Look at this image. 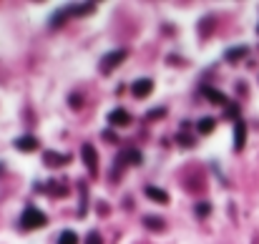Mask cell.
Instances as JSON below:
<instances>
[{
  "instance_id": "obj_16",
  "label": "cell",
  "mask_w": 259,
  "mask_h": 244,
  "mask_svg": "<svg viewBox=\"0 0 259 244\" xmlns=\"http://www.w3.org/2000/svg\"><path fill=\"white\" fill-rule=\"evenodd\" d=\"M83 244H103V239H101V234L98 232H91L88 237H86V242Z\"/></svg>"
},
{
  "instance_id": "obj_15",
  "label": "cell",
  "mask_w": 259,
  "mask_h": 244,
  "mask_svg": "<svg viewBox=\"0 0 259 244\" xmlns=\"http://www.w3.org/2000/svg\"><path fill=\"white\" fill-rule=\"evenodd\" d=\"M126 159L131 161V164H141V153L136 149H131V151H126Z\"/></svg>"
},
{
  "instance_id": "obj_12",
  "label": "cell",
  "mask_w": 259,
  "mask_h": 244,
  "mask_svg": "<svg viewBox=\"0 0 259 244\" xmlns=\"http://www.w3.org/2000/svg\"><path fill=\"white\" fill-rule=\"evenodd\" d=\"M58 244H78V234L76 232H63L60 237H58Z\"/></svg>"
},
{
  "instance_id": "obj_3",
  "label": "cell",
  "mask_w": 259,
  "mask_h": 244,
  "mask_svg": "<svg viewBox=\"0 0 259 244\" xmlns=\"http://www.w3.org/2000/svg\"><path fill=\"white\" fill-rule=\"evenodd\" d=\"M126 61V51H111L109 56H106L103 61H101V71L106 73V76H109L114 68H116V65L118 63H123Z\"/></svg>"
},
{
  "instance_id": "obj_8",
  "label": "cell",
  "mask_w": 259,
  "mask_h": 244,
  "mask_svg": "<svg viewBox=\"0 0 259 244\" xmlns=\"http://www.w3.org/2000/svg\"><path fill=\"white\" fill-rule=\"evenodd\" d=\"M204 96L217 106H227V96L222 91H217V88H211V86H204Z\"/></svg>"
},
{
  "instance_id": "obj_11",
  "label": "cell",
  "mask_w": 259,
  "mask_h": 244,
  "mask_svg": "<svg viewBox=\"0 0 259 244\" xmlns=\"http://www.w3.org/2000/svg\"><path fill=\"white\" fill-rule=\"evenodd\" d=\"M43 161H46L48 166H58V164L66 161V156H56V151H46L43 153Z\"/></svg>"
},
{
  "instance_id": "obj_14",
  "label": "cell",
  "mask_w": 259,
  "mask_h": 244,
  "mask_svg": "<svg viewBox=\"0 0 259 244\" xmlns=\"http://www.w3.org/2000/svg\"><path fill=\"white\" fill-rule=\"evenodd\" d=\"M244 53H247V48H231V51L227 53V61H229V63H234V61H239Z\"/></svg>"
},
{
  "instance_id": "obj_7",
  "label": "cell",
  "mask_w": 259,
  "mask_h": 244,
  "mask_svg": "<svg viewBox=\"0 0 259 244\" xmlns=\"http://www.w3.org/2000/svg\"><path fill=\"white\" fill-rule=\"evenodd\" d=\"M146 196L156 204H169V194L164 189H159V186H146Z\"/></svg>"
},
{
  "instance_id": "obj_10",
  "label": "cell",
  "mask_w": 259,
  "mask_h": 244,
  "mask_svg": "<svg viewBox=\"0 0 259 244\" xmlns=\"http://www.w3.org/2000/svg\"><path fill=\"white\" fill-rule=\"evenodd\" d=\"M214 128H217V121L209 119V116H206V119H199V123H197V131H199V134H204V136L211 134Z\"/></svg>"
},
{
  "instance_id": "obj_6",
  "label": "cell",
  "mask_w": 259,
  "mask_h": 244,
  "mask_svg": "<svg viewBox=\"0 0 259 244\" xmlns=\"http://www.w3.org/2000/svg\"><path fill=\"white\" fill-rule=\"evenodd\" d=\"M244 141H247V126H244V121H236L234 123V149L242 151Z\"/></svg>"
},
{
  "instance_id": "obj_17",
  "label": "cell",
  "mask_w": 259,
  "mask_h": 244,
  "mask_svg": "<svg viewBox=\"0 0 259 244\" xmlns=\"http://www.w3.org/2000/svg\"><path fill=\"white\" fill-rule=\"evenodd\" d=\"M227 116H229V119H236V116H239V106L231 103V106L227 108ZM236 121H239V119H236Z\"/></svg>"
},
{
  "instance_id": "obj_18",
  "label": "cell",
  "mask_w": 259,
  "mask_h": 244,
  "mask_svg": "<svg viewBox=\"0 0 259 244\" xmlns=\"http://www.w3.org/2000/svg\"><path fill=\"white\" fill-rule=\"evenodd\" d=\"M209 212H211V207H209V204H197V214H199V216H206Z\"/></svg>"
},
{
  "instance_id": "obj_9",
  "label": "cell",
  "mask_w": 259,
  "mask_h": 244,
  "mask_svg": "<svg viewBox=\"0 0 259 244\" xmlns=\"http://www.w3.org/2000/svg\"><path fill=\"white\" fill-rule=\"evenodd\" d=\"M15 149H20V151H35L38 141L33 136H20V139H15Z\"/></svg>"
},
{
  "instance_id": "obj_13",
  "label": "cell",
  "mask_w": 259,
  "mask_h": 244,
  "mask_svg": "<svg viewBox=\"0 0 259 244\" xmlns=\"http://www.w3.org/2000/svg\"><path fill=\"white\" fill-rule=\"evenodd\" d=\"M144 224H146L148 229H164V221L156 219V216H146V219H144Z\"/></svg>"
},
{
  "instance_id": "obj_5",
  "label": "cell",
  "mask_w": 259,
  "mask_h": 244,
  "mask_svg": "<svg viewBox=\"0 0 259 244\" xmlns=\"http://www.w3.org/2000/svg\"><path fill=\"white\" fill-rule=\"evenodd\" d=\"M109 123L111 126H128L131 123V114H128L126 108H116V111L109 114Z\"/></svg>"
},
{
  "instance_id": "obj_4",
  "label": "cell",
  "mask_w": 259,
  "mask_h": 244,
  "mask_svg": "<svg viewBox=\"0 0 259 244\" xmlns=\"http://www.w3.org/2000/svg\"><path fill=\"white\" fill-rule=\"evenodd\" d=\"M131 91H134V96L146 98L151 91H154V81H151V78H139V81L131 86Z\"/></svg>"
},
{
  "instance_id": "obj_2",
  "label": "cell",
  "mask_w": 259,
  "mask_h": 244,
  "mask_svg": "<svg viewBox=\"0 0 259 244\" xmlns=\"http://www.w3.org/2000/svg\"><path fill=\"white\" fill-rule=\"evenodd\" d=\"M81 159H83L86 169H88L91 174L98 171V153H96V149H93L91 144H83V149H81Z\"/></svg>"
},
{
  "instance_id": "obj_1",
  "label": "cell",
  "mask_w": 259,
  "mask_h": 244,
  "mask_svg": "<svg viewBox=\"0 0 259 244\" xmlns=\"http://www.w3.org/2000/svg\"><path fill=\"white\" fill-rule=\"evenodd\" d=\"M48 221V216L43 214L40 209H35V207H28L26 212H23V216H20V224H23L26 229H38V227H43Z\"/></svg>"
}]
</instances>
